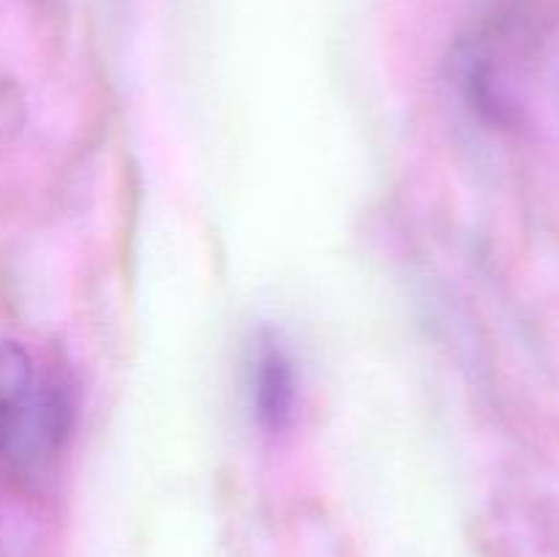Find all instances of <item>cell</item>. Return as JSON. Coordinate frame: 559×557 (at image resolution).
<instances>
[{
    "instance_id": "2",
    "label": "cell",
    "mask_w": 559,
    "mask_h": 557,
    "mask_svg": "<svg viewBox=\"0 0 559 557\" xmlns=\"http://www.w3.org/2000/svg\"><path fill=\"white\" fill-rule=\"evenodd\" d=\"M251 407L273 435L293 426L298 407V371L287 344L273 331H262L251 358Z\"/></svg>"
},
{
    "instance_id": "1",
    "label": "cell",
    "mask_w": 559,
    "mask_h": 557,
    "mask_svg": "<svg viewBox=\"0 0 559 557\" xmlns=\"http://www.w3.org/2000/svg\"><path fill=\"white\" fill-rule=\"evenodd\" d=\"M60 413L52 393H38L31 353L0 336V457H20L27 442L58 435Z\"/></svg>"
},
{
    "instance_id": "3",
    "label": "cell",
    "mask_w": 559,
    "mask_h": 557,
    "mask_svg": "<svg viewBox=\"0 0 559 557\" xmlns=\"http://www.w3.org/2000/svg\"><path fill=\"white\" fill-rule=\"evenodd\" d=\"M27 120V98L14 80L0 76V145L14 140Z\"/></svg>"
}]
</instances>
